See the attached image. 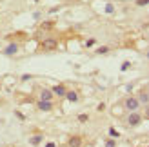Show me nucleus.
Masks as SVG:
<instances>
[{"label":"nucleus","instance_id":"obj_15","mask_svg":"<svg viewBox=\"0 0 149 147\" xmlns=\"http://www.w3.org/2000/svg\"><path fill=\"white\" fill-rule=\"evenodd\" d=\"M136 4H138V6H146L147 0H136Z\"/></svg>","mask_w":149,"mask_h":147},{"label":"nucleus","instance_id":"obj_19","mask_svg":"<svg viewBox=\"0 0 149 147\" xmlns=\"http://www.w3.org/2000/svg\"><path fill=\"white\" fill-rule=\"evenodd\" d=\"M35 2H36V0H35Z\"/></svg>","mask_w":149,"mask_h":147},{"label":"nucleus","instance_id":"obj_3","mask_svg":"<svg viewBox=\"0 0 149 147\" xmlns=\"http://www.w3.org/2000/svg\"><path fill=\"white\" fill-rule=\"evenodd\" d=\"M124 104H125V109H129V111H136V109H138V104H140V102H138L136 98L129 96V98H125V102H124Z\"/></svg>","mask_w":149,"mask_h":147},{"label":"nucleus","instance_id":"obj_7","mask_svg":"<svg viewBox=\"0 0 149 147\" xmlns=\"http://www.w3.org/2000/svg\"><path fill=\"white\" fill-rule=\"evenodd\" d=\"M53 94H56V96H65V87L64 85H56L53 87V91H51Z\"/></svg>","mask_w":149,"mask_h":147},{"label":"nucleus","instance_id":"obj_14","mask_svg":"<svg viewBox=\"0 0 149 147\" xmlns=\"http://www.w3.org/2000/svg\"><path fill=\"white\" fill-rule=\"evenodd\" d=\"M78 120H80V122H86V120H87V114H80Z\"/></svg>","mask_w":149,"mask_h":147},{"label":"nucleus","instance_id":"obj_8","mask_svg":"<svg viewBox=\"0 0 149 147\" xmlns=\"http://www.w3.org/2000/svg\"><path fill=\"white\" fill-rule=\"evenodd\" d=\"M65 96H68V100H71V102H77L78 100L77 91H65Z\"/></svg>","mask_w":149,"mask_h":147},{"label":"nucleus","instance_id":"obj_18","mask_svg":"<svg viewBox=\"0 0 149 147\" xmlns=\"http://www.w3.org/2000/svg\"><path fill=\"white\" fill-rule=\"evenodd\" d=\"M46 147H55V144H47V145H46Z\"/></svg>","mask_w":149,"mask_h":147},{"label":"nucleus","instance_id":"obj_12","mask_svg":"<svg viewBox=\"0 0 149 147\" xmlns=\"http://www.w3.org/2000/svg\"><path fill=\"white\" fill-rule=\"evenodd\" d=\"M140 100H142V104H147V93H146V91L140 94ZM140 100H138V102H140Z\"/></svg>","mask_w":149,"mask_h":147},{"label":"nucleus","instance_id":"obj_9","mask_svg":"<svg viewBox=\"0 0 149 147\" xmlns=\"http://www.w3.org/2000/svg\"><path fill=\"white\" fill-rule=\"evenodd\" d=\"M17 51H18V46H17V44H11V46L6 47V53H7V55H15Z\"/></svg>","mask_w":149,"mask_h":147},{"label":"nucleus","instance_id":"obj_6","mask_svg":"<svg viewBox=\"0 0 149 147\" xmlns=\"http://www.w3.org/2000/svg\"><path fill=\"white\" fill-rule=\"evenodd\" d=\"M38 109L40 111H51V109H53V104H51V102H46V100H38Z\"/></svg>","mask_w":149,"mask_h":147},{"label":"nucleus","instance_id":"obj_11","mask_svg":"<svg viewBox=\"0 0 149 147\" xmlns=\"http://www.w3.org/2000/svg\"><path fill=\"white\" fill-rule=\"evenodd\" d=\"M40 142H42V135H36V136L31 138V144H33V145H38Z\"/></svg>","mask_w":149,"mask_h":147},{"label":"nucleus","instance_id":"obj_16","mask_svg":"<svg viewBox=\"0 0 149 147\" xmlns=\"http://www.w3.org/2000/svg\"><path fill=\"white\" fill-rule=\"evenodd\" d=\"M107 51H109V47H100L98 53H107Z\"/></svg>","mask_w":149,"mask_h":147},{"label":"nucleus","instance_id":"obj_13","mask_svg":"<svg viewBox=\"0 0 149 147\" xmlns=\"http://www.w3.org/2000/svg\"><path fill=\"white\" fill-rule=\"evenodd\" d=\"M106 147H116V145H115L113 140H107V142H106Z\"/></svg>","mask_w":149,"mask_h":147},{"label":"nucleus","instance_id":"obj_1","mask_svg":"<svg viewBox=\"0 0 149 147\" xmlns=\"http://www.w3.org/2000/svg\"><path fill=\"white\" fill-rule=\"evenodd\" d=\"M56 47H58L56 38H46V40H42V44H40V49H44V51H55Z\"/></svg>","mask_w":149,"mask_h":147},{"label":"nucleus","instance_id":"obj_17","mask_svg":"<svg viewBox=\"0 0 149 147\" xmlns=\"http://www.w3.org/2000/svg\"><path fill=\"white\" fill-rule=\"evenodd\" d=\"M93 44H95V40L91 38V40H87V44H86V46H87V47H91V46H93Z\"/></svg>","mask_w":149,"mask_h":147},{"label":"nucleus","instance_id":"obj_2","mask_svg":"<svg viewBox=\"0 0 149 147\" xmlns=\"http://www.w3.org/2000/svg\"><path fill=\"white\" fill-rule=\"evenodd\" d=\"M82 145H84V136H80V135H73V136H69L68 147H82Z\"/></svg>","mask_w":149,"mask_h":147},{"label":"nucleus","instance_id":"obj_5","mask_svg":"<svg viewBox=\"0 0 149 147\" xmlns=\"http://www.w3.org/2000/svg\"><path fill=\"white\" fill-rule=\"evenodd\" d=\"M53 96H55V94L51 93L49 89H40V100H46V102H51V100H53Z\"/></svg>","mask_w":149,"mask_h":147},{"label":"nucleus","instance_id":"obj_10","mask_svg":"<svg viewBox=\"0 0 149 147\" xmlns=\"http://www.w3.org/2000/svg\"><path fill=\"white\" fill-rule=\"evenodd\" d=\"M51 27H55V22H44L40 29H44V31H47V29H51Z\"/></svg>","mask_w":149,"mask_h":147},{"label":"nucleus","instance_id":"obj_4","mask_svg":"<svg viewBox=\"0 0 149 147\" xmlns=\"http://www.w3.org/2000/svg\"><path fill=\"white\" fill-rule=\"evenodd\" d=\"M140 122H142V116H140L138 113H131V114H129V118H127V123H129L131 127H136Z\"/></svg>","mask_w":149,"mask_h":147}]
</instances>
